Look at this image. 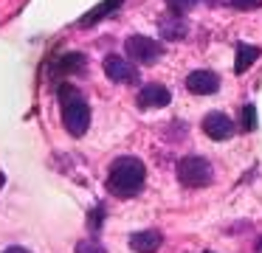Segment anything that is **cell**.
I'll list each match as a JSON object with an SVG mask.
<instances>
[{
  "mask_svg": "<svg viewBox=\"0 0 262 253\" xmlns=\"http://www.w3.org/2000/svg\"><path fill=\"white\" fill-rule=\"evenodd\" d=\"M144 183H147V166H144L138 157L133 155H121L110 163L107 169V191L113 197H121V200H130V197L141 194Z\"/></svg>",
  "mask_w": 262,
  "mask_h": 253,
  "instance_id": "cell-1",
  "label": "cell"
},
{
  "mask_svg": "<svg viewBox=\"0 0 262 253\" xmlns=\"http://www.w3.org/2000/svg\"><path fill=\"white\" fill-rule=\"evenodd\" d=\"M57 99H59V110H62V127L74 138H82L88 132V127H91V104L68 82H62L57 87Z\"/></svg>",
  "mask_w": 262,
  "mask_h": 253,
  "instance_id": "cell-2",
  "label": "cell"
},
{
  "mask_svg": "<svg viewBox=\"0 0 262 253\" xmlns=\"http://www.w3.org/2000/svg\"><path fill=\"white\" fill-rule=\"evenodd\" d=\"M175 172H178V180H181L183 186H189V189H203V186H209L211 180H214V169H211V163L206 160L203 155L181 157Z\"/></svg>",
  "mask_w": 262,
  "mask_h": 253,
  "instance_id": "cell-3",
  "label": "cell"
},
{
  "mask_svg": "<svg viewBox=\"0 0 262 253\" xmlns=\"http://www.w3.org/2000/svg\"><path fill=\"white\" fill-rule=\"evenodd\" d=\"M124 51H127V56H130V62H136V65H152V62H158L161 56H164V45L152 37H144V34L127 37Z\"/></svg>",
  "mask_w": 262,
  "mask_h": 253,
  "instance_id": "cell-4",
  "label": "cell"
},
{
  "mask_svg": "<svg viewBox=\"0 0 262 253\" xmlns=\"http://www.w3.org/2000/svg\"><path fill=\"white\" fill-rule=\"evenodd\" d=\"M104 73H107V79L116 82V84H136L138 82L136 65L127 62V59H121V56H116V54L104 56Z\"/></svg>",
  "mask_w": 262,
  "mask_h": 253,
  "instance_id": "cell-5",
  "label": "cell"
},
{
  "mask_svg": "<svg viewBox=\"0 0 262 253\" xmlns=\"http://www.w3.org/2000/svg\"><path fill=\"white\" fill-rule=\"evenodd\" d=\"M186 90L194 96H214L220 90V76L214 71H192L186 76Z\"/></svg>",
  "mask_w": 262,
  "mask_h": 253,
  "instance_id": "cell-6",
  "label": "cell"
},
{
  "mask_svg": "<svg viewBox=\"0 0 262 253\" xmlns=\"http://www.w3.org/2000/svg\"><path fill=\"white\" fill-rule=\"evenodd\" d=\"M234 121L226 116V112H220V110H214V112H209V116L203 118V132L209 135L211 141H228L234 135Z\"/></svg>",
  "mask_w": 262,
  "mask_h": 253,
  "instance_id": "cell-7",
  "label": "cell"
},
{
  "mask_svg": "<svg viewBox=\"0 0 262 253\" xmlns=\"http://www.w3.org/2000/svg\"><path fill=\"white\" fill-rule=\"evenodd\" d=\"M172 101V93L158 82H149L138 90V107L141 110H152V107H166Z\"/></svg>",
  "mask_w": 262,
  "mask_h": 253,
  "instance_id": "cell-8",
  "label": "cell"
},
{
  "mask_svg": "<svg viewBox=\"0 0 262 253\" xmlns=\"http://www.w3.org/2000/svg\"><path fill=\"white\" fill-rule=\"evenodd\" d=\"M164 245L161 231H138L130 236V247L136 253H158V247Z\"/></svg>",
  "mask_w": 262,
  "mask_h": 253,
  "instance_id": "cell-9",
  "label": "cell"
},
{
  "mask_svg": "<svg viewBox=\"0 0 262 253\" xmlns=\"http://www.w3.org/2000/svg\"><path fill=\"white\" fill-rule=\"evenodd\" d=\"M121 3H124V0H102L99 6H93L91 11H85V14L79 17V28H88V26H96V22H102L104 17H110L116 9H121Z\"/></svg>",
  "mask_w": 262,
  "mask_h": 253,
  "instance_id": "cell-10",
  "label": "cell"
},
{
  "mask_svg": "<svg viewBox=\"0 0 262 253\" xmlns=\"http://www.w3.org/2000/svg\"><path fill=\"white\" fill-rule=\"evenodd\" d=\"M62 73H85V56L82 54H65L59 59H54L51 65V76H62Z\"/></svg>",
  "mask_w": 262,
  "mask_h": 253,
  "instance_id": "cell-11",
  "label": "cell"
},
{
  "mask_svg": "<svg viewBox=\"0 0 262 253\" xmlns=\"http://www.w3.org/2000/svg\"><path fill=\"white\" fill-rule=\"evenodd\" d=\"M158 31H161V37L164 39H181V37H186V31H189V26H186V20H181L178 14H172V17H161L158 20Z\"/></svg>",
  "mask_w": 262,
  "mask_h": 253,
  "instance_id": "cell-12",
  "label": "cell"
},
{
  "mask_svg": "<svg viewBox=\"0 0 262 253\" xmlns=\"http://www.w3.org/2000/svg\"><path fill=\"white\" fill-rule=\"evenodd\" d=\"M256 59H259V48H256V45L237 42V59H234V73H245Z\"/></svg>",
  "mask_w": 262,
  "mask_h": 253,
  "instance_id": "cell-13",
  "label": "cell"
},
{
  "mask_svg": "<svg viewBox=\"0 0 262 253\" xmlns=\"http://www.w3.org/2000/svg\"><path fill=\"white\" fill-rule=\"evenodd\" d=\"M200 0H166V9L172 11V14H178V17H183L186 11H192L194 6H198Z\"/></svg>",
  "mask_w": 262,
  "mask_h": 253,
  "instance_id": "cell-14",
  "label": "cell"
},
{
  "mask_svg": "<svg viewBox=\"0 0 262 253\" xmlns=\"http://www.w3.org/2000/svg\"><path fill=\"white\" fill-rule=\"evenodd\" d=\"M243 129H245V132H254V129H256V107L254 104H245L243 107Z\"/></svg>",
  "mask_w": 262,
  "mask_h": 253,
  "instance_id": "cell-15",
  "label": "cell"
},
{
  "mask_svg": "<svg viewBox=\"0 0 262 253\" xmlns=\"http://www.w3.org/2000/svg\"><path fill=\"white\" fill-rule=\"evenodd\" d=\"M76 253H107V250H104V245H99L96 239H82L79 245H76Z\"/></svg>",
  "mask_w": 262,
  "mask_h": 253,
  "instance_id": "cell-16",
  "label": "cell"
},
{
  "mask_svg": "<svg viewBox=\"0 0 262 253\" xmlns=\"http://www.w3.org/2000/svg\"><path fill=\"white\" fill-rule=\"evenodd\" d=\"M102 217H104V211H102V208H96V211L88 217V225H91L93 231H99V228H102Z\"/></svg>",
  "mask_w": 262,
  "mask_h": 253,
  "instance_id": "cell-17",
  "label": "cell"
},
{
  "mask_svg": "<svg viewBox=\"0 0 262 253\" xmlns=\"http://www.w3.org/2000/svg\"><path fill=\"white\" fill-rule=\"evenodd\" d=\"M228 3L234 9H256V6H262V0H228Z\"/></svg>",
  "mask_w": 262,
  "mask_h": 253,
  "instance_id": "cell-18",
  "label": "cell"
},
{
  "mask_svg": "<svg viewBox=\"0 0 262 253\" xmlns=\"http://www.w3.org/2000/svg\"><path fill=\"white\" fill-rule=\"evenodd\" d=\"M3 253H31V250H26V247H20V245H12V247H6Z\"/></svg>",
  "mask_w": 262,
  "mask_h": 253,
  "instance_id": "cell-19",
  "label": "cell"
},
{
  "mask_svg": "<svg viewBox=\"0 0 262 253\" xmlns=\"http://www.w3.org/2000/svg\"><path fill=\"white\" fill-rule=\"evenodd\" d=\"M3 183H6V174L0 172V189H3Z\"/></svg>",
  "mask_w": 262,
  "mask_h": 253,
  "instance_id": "cell-20",
  "label": "cell"
},
{
  "mask_svg": "<svg viewBox=\"0 0 262 253\" xmlns=\"http://www.w3.org/2000/svg\"><path fill=\"white\" fill-rule=\"evenodd\" d=\"M206 253H211V250H206Z\"/></svg>",
  "mask_w": 262,
  "mask_h": 253,
  "instance_id": "cell-21",
  "label": "cell"
}]
</instances>
